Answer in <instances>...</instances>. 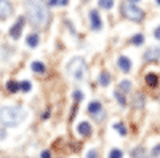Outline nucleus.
<instances>
[{
  "instance_id": "a878e982",
  "label": "nucleus",
  "mask_w": 160,
  "mask_h": 158,
  "mask_svg": "<svg viewBox=\"0 0 160 158\" xmlns=\"http://www.w3.org/2000/svg\"><path fill=\"white\" fill-rule=\"evenodd\" d=\"M115 99L120 102V105H127V101H125L123 94H122V93H118V91H115Z\"/></svg>"
},
{
  "instance_id": "f03ea898",
  "label": "nucleus",
  "mask_w": 160,
  "mask_h": 158,
  "mask_svg": "<svg viewBox=\"0 0 160 158\" xmlns=\"http://www.w3.org/2000/svg\"><path fill=\"white\" fill-rule=\"evenodd\" d=\"M26 118V110L21 107H13V105H5L0 107V123L5 126H18Z\"/></svg>"
},
{
  "instance_id": "9d476101",
  "label": "nucleus",
  "mask_w": 160,
  "mask_h": 158,
  "mask_svg": "<svg viewBox=\"0 0 160 158\" xmlns=\"http://www.w3.org/2000/svg\"><path fill=\"white\" fill-rule=\"evenodd\" d=\"M146 83H148L149 86H152V88L158 86V75L154 74V72L148 74V75H146Z\"/></svg>"
},
{
  "instance_id": "c756f323",
  "label": "nucleus",
  "mask_w": 160,
  "mask_h": 158,
  "mask_svg": "<svg viewBox=\"0 0 160 158\" xmlns=\"http://www.w3.org/2000/svg\"><path fill=\"white\" fill-rule=\"evenodd\" d=\"M40 158H51V155H50V152H48V150H43V152H42V155H40Z\"/></svg>"
},
{
  "instance_id": "f257e3e1",
  "label": "nucleus",
  "mask_w": 160,
  "mask_h": 158,
  "mask_svg": "<svg viewBox=\"0 0 160 158\" xmlns=\"http://www.w3.org/2000/svg\"><path fill=\"white\" fill-rule=\"evenodd\" d=\"M26 10H28L29 21L35 26V27H45L50 22V11L48 7L42 2V0H24Z\"/></svg>"
},
{
  "instance_id": "cd10ccee",
  "label": "nucleus",
  "mask_w": 160,
  "mask_h": 158,
  "mask_svg": "<svg viewBox=\"0 0 160 158\" xmlns=\"http://www.w3.org/2000/svg\"><path fill=\"white\" fill-rule=\"evenodd\" d=\"M152 155H154V156H160V144L152 149Z\"/></svg>"
},
{
  "instance_id": "6ab92c4d",
  "label": "nucleus",
  "mask_w": 160,
  "mask_h": 158,
  "mask_svg": "<svg viewBox=\"0 0 160 158\" xmlns=\"http://www.w3.org/2000/svg\"><path fill=\"white\" fill-rule=\"evenodd\" d=\"M131 43H133V45H136V46L142 45V43H144V35H142V34L133 35V37H131Z\"/></svg>"
},
{
  "instance_id": "2eb2a0df",
  "label": "nucleus",
  "mask_w": 160,
  "mask_h": 158,
  "mask_svg": "<svg viewBox=\"0 0 160 158\" xmlns=\"http://www.w3.org/2000/svg\"><path fill=\"white\" fill-rule=\"evenodd\" d=\"M7 89L10 91V93H18V91L21 89V85L16 83L15 80H10V82L7 83Z\"/></svg>"
},
{
  "instance_id": "7ed1b4c3",
  "label": "nucleus",
  "mask_w": 160,
  "mask_h": 158,
  "mask_svg": "<svg viewBox=\"0 0 160 158\" xmlns=\"http://www.w3.org/2000/svg\"><path fill=\"white\" fill-rule=\"evenodd\" d=\"M68 72L69 75H72L77 82L83 80L85 75H87V65H85V61L82 58H74L69 64H68Z\"/></svg>"
},
{
  "instance_id": "a211bd4d",
  "label": "nucleus",
  "mask_w": 160,
  "mask_h": 158,
  "mask_svg": "<svg viewBox=\"0 0 160 158\" xmlns=\"http://www.w3.org/2000/svg\"><path fill=\"white\" fill-rule=\"evenodd\" d=\"M144 102H146V99H144V96H142L141 93L135 94V101H133V104H135V107H138V109L144 107Z\"/></svg>"
},
{
  "instance_id": "7c9ffc66",
  "label": "nucleus",
  "mask_w": 160,
  "mask_h": 158,
  "mask_svg": "<svg viewBox=\"0 0 160 158\" xmlns=\"http://www.w3.org/2000/svg\"><path fill=\"white\" fill-rule=\"evenodd\" d=\"M154 37L157 38V40H160V26H158V27L155 29V32H154Z\"/></svg>"
},
{
  "instance_id": "423d86ee",
  "label": "nucleus",
  "mask_w": 160,
  "mask_h": 158,
  "mask_svg": "<svg viewBox=\"0 0 160 158\" xmlns=\"http://www.w3.org/2000/svg\"><path fill=\"white\" fill-rule=\"evenodd\" d=\"M90 22H91V29H93V31H101L102 21H101L99 13H98L96 10H91V11H90Z\"/></svg>"
},
{
  "instance_id": "0eeeda50",
  "label": "nucleus",
  "mask_w": 160,
  "mask_h": 158,
  "mask_svg": "<svg viewBox=\"0 0 160 158\" xmlns=\"http://www.w3.org/2000/svg\"><path fill=\"white\" fill-rule=\"evenodd\" d=\"M13 11V7L8 0H0V19H7Z\"/></svg>"
},
{
  "instance_id": "393cba45",
  "label": "nucleus",
  "mask_w": 160,
  "mask_h": 158,
  "mask_svg": "<svg viewBox=\"0 0 160 158\" xmlns=\"http://www.w3.org/2000/svg\"><path fill=\"white\" fill-rule=\"evenodd\" d=\"M31 88H32V85L28 82V80H24V82H21V89L24 91V93H29L31 91Z\"/></svg>"
},
{
  "instance_id": "f8f14e48",
  "label": "nucleus",
  "mask_w": 160,
  "mask_h": 158,
  "mask_svg": "<svg viewBox=\"0 0 160 158\" xmlns=\"http://www.w3.org/2000/svg\"><path fill=\"white\" fill-rule=\"evenodd\" d=\"M101 110H102V107H101V102H98V101H93V102H90V104H88V112H90V113L96 115V113H99Z\"/></svg>"
},
{
  "instance_id": "412c9836",
  "label": "nucleus",
  "mask_w": 160,
  "mask_h": 158,
  "mask_svg": "<svg viewBox=\"0 0 160 158\" xmlns=\"http://www.w3.org/2000/svg\"><path fill=\"white\" fill-rule=\"evenodd\" d=\"M99 7L104 10H111L114 7V0H99Z\"/></svg>"
},
{
  "instance_id": "39448f33",
  "label": "nucleus",
  "mask_w": 160,
  "mask_h": 158,
  "mask_svg": "<svg viewBox=\"0 0 160 158\" xmlns=\"http://www.w3.org/2000/svg\"><path fill=\"white\" fill-rule=\"evenodd\" d=\"M22 26H24V16H19L18 18V22H15V24L11 26L10 37L15 38V40H18V38L21 37V32H22Z\"/></svg>"
},
{
  "instance_id": "c85d7f7f",
  "label": "nucleus",
  "mask_w": 160,
  "mask_h": 158,
  "mask_svg": "<svg viewBox=\"0 0 160 158\" xmlns=\"http://www.w3.org/2000/svg\"><path fill=\"white\" fill-rule=\"evenodd\" d=\"M96 155H98V153H96V150H90V152H88V155H87V158H96Z\"/></svg>"
},
{
  "instance_id": "1a4fd4ad",
  "label": "nucleus",
  "mask_w": 160,
  "mask_h": 158,
  "mask_svg": "<svg viewBox=\"0 0 160 158\" xmlns=\"http://www.w3.org/2000/svg\"><path fill=\"white\" fill-rule=\"evenodd\" d=\"M77 133H78L80 136H90V134H91V126H90V123H88V122L78 123V126H77Z\"/></svg>"
},
{
  "instance_id": "4be33fe9",
  "label": "nucleus",
  "mask_w": 160,
  "mask_h": 158,
  "mask_svg": "<svg viewBox=\"0 0 160 158\" xmlns=\"http://www.w3.org/2000/svg\"><path fill=\"white\" fill-rule=\"evenodd\" d=\"M114 128L118 131V134H120V136H125V134H127V128H125V125H123V123H115V125H114Z\"/></svg>"
},
{
  "instance_id": "f3484780",
  "label": "nucleus",
  "mask_w": 160,
  "mask_h": 158,
  "mask_svg": "<svg viewBox=\"0 0 160 158\" xmlns=\"http://www.w3.org/2000/svg\"><path fill=\"white\" fill-rule=\"evenodd\" d=\"M109 83H111V75L108 72H101V75H99V85L101 86H108Z\"/></svg>"
},
{
  "instance_id": "6e6552de",
  "label": "nucleus",
  "mask_w": 160,
  "mask_h": 158,
  "mask_svg": "<svg viewBox=\"0 0 160 158\" xmlns=\"http://www.w3.org/2000/svg\"><path fill=\"white\" fill-rule=\"evenodd\" d=\"M117 64H118V69H122L125 74H128V72L131 70V61H130L127 56H118Z\"/></svg>"
},
{
  "instance_id": "bb28decb",
  "label": "nucleus",
  "mask_w": 160,
  "mask_h": 158,
  "mask_svg": "<svg viewBox=\"0 0 160 158\" xmlns=\"http://www.w3.org/2000/svg\"><path fill=\"white\" fill-rule=\"evenodd\" d=\"M82 99H83V93H82V91H78V89H75L74 91V101L78 102V101H82Z\"/></svg>"
},
{
  "instance_id": "5701e85b",
  "label": "nucleus",
  "mask_w": 160,
  "mask_h": 158,
  "mask_svg": "<svg viewBox=\"0 0 160 158\" xmlns=\"http://www.w3.org/2000/svg\"><path fill=\"white\" fill-rule=\"evenodd\" d=\"M120 89L130 91V89H131V82H130V80H122V82H120Z\"/></svg>"
},
{
  "instance_id": "dca6fc26",
  "label": "nucleus",
  "mask_w": 160,
  "mask_h": 158,
  "mask_svg": "<svg viewBox=\"0 0 160 158\" xmlns=\"http://www.w3.org/2000/svg\"><path fill=\"white\" fill-rule=\"evenodd\" d=\"M31 69H32L34 72H37V74H43V72H45V65H43V62L35 61V62H32Z\"/></svg>"
},
{
  "instance_id": "b1692460",
  "label": "nucleus",
  "mask_w": 160,
  "mask_h": 158,
  "mask_svg": "<svg viewBox=\"0 0 160 158\" xmlns=\"http://www.w3.org/2000/svg\"><path fill=\"white\" fill-rule=\"evenodd\" d=\"M122 150H118V149H112L111 153H109V158H122Z\"/></svg>"
},
{
  "instance_id": "4468645a",
  "label": "nucleus",
  "mask_w": 160,
  "mask_h": 158,
  "mask_svg": "<svg viewBox=\"0 0 160 158\" xmlns=\"http://www.w3.org/2000/svg\"><path fill=\"white\" fill-rule=\"evenodd\" d=\"M131 155H133V158H148V152H146L144 147H136L131 152Z\"/></svg>"
},
{
  "instance_id": "20e7f679",
  "label": "nucleus",
  "mask_w": 160,
  "mask_h": 158,
  "mask_svg": "<svg viewBox=\"0 0 160 158\" xmlns=\"http://www.w3.org/2000/svg\"><path fill=\"white\" fill-rule=\"evenodd\" d=\"M122 15L127 19L135 21V22H141L144 19V11L139 7L133 5V3H123L122 5Z\"/></svg>"
},
{
  "instance_id": "2f4dec72",
  "label": "nucleus",
  "mask_w": 160,
  "mask_h": 158,
  "mask_svg": "<svg viewBox=\"0 0 160 158\" xmlns=\"http://www.w3.org/2000/svg\"><path fill=\"white\" fill-rule=\"evenodd\" d=\"M136 2H139V0H130V3H136Z\"/></svg>"
},
{
  "instance_id": "473e14b6",
  "label": "nucleus",
  "mask_w": 160,
  "mask_h": 158,
  "mask_svg": "<svg viewBox=\"0 0 160 158\" xmlns=\"http://www.w3.org/2000/svg\"><path fill=\"white\" fill-rule=\"evenodd\" d=\"M157 5H160V0H157Z\"/></svg>"
},
{
  "instance_id": "9b49d317",
  "label": "nucleus",
  "mask_w": 160,
  "mask_h": 158,
  "mask_svg": "<svg viewBox=\"0 0 160 158\" xmlns=\"http://www.w3.org/2000/svg\"><path fill=\"white\" fill-rule=\"evenodd\" d=\"M160 56V48H149L148 51H146L144 58L148 61H152V59H157Z\"/></svg>"
},
{
  "instance_id": "ddd939ff",
  "label": "nucleus",
  "mask_w": 160,
  "mask_h": 158,
  "mask_svg": "<svg viewBox=\"0 0 160 158\" xmlns=\"http://www.w3.org/2000/svg\"><path fill=\"white\" fill-rule=\"evenodd\" d=\"M26 43H28V46H31V48H35L38 45V35L37 34H29L28 38H26Z\"/></svg>"
},
{
  "instance_id": "aec40b11",
  "label": "nucleus",
  "mask_w": 160,
  "mask_h": 158,
  "mask_svg": "<svg viewBox=\"0 0 160 158\" xmlns=\"http://www.w3.org/2000/svg\"><path fill=\"white\" fill-rule=\"evenodd\" d=\"M69 3V0H48L50 7H66Z\"/></svg>"
}]
</instances>
